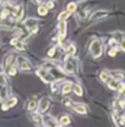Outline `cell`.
Returning a JSON list of instances; mask_svg holds the SVG:
<instances>
[{"label": "cell", "instance_id": "cell-1", "mask_svg": "<svg viewBox=\"0 0 125 127\" xmlns=\"http://www.w3.org/2000/svg\"><path fill=\"white\" fill-rule=\"evenodd\" d=\"M89 52L92 54L93 58H99L103 53V44H102V41L98 40V38H94L91 44H89Z\"/></svg>", "mask_w": 125, "mask_h": 127}, {"label": "cell", "instance_id": "cell-2", "mask_svg": "<svg viewBox=\"0 0 125 127\" xmlns=\"http://www.w3.org/2000/svg\"><path fill=\"white\" fill-rule=\"evenodd\" d=\"M23 25H25V27H26L27 30L32 31V33L37 32V30H38V27H37V25H38V20L35 19V17H28L27 20H25Z\"/></svg>", "mask_w": 125, "mask_h": 127}, {"label": "cell", "instance_id": "cell-3", "mask_svg": "<svg viewBox=\"0 0 125 127\" xmlns=\"http://www.w3.org/2000/svg\"><path fill=\"white\" fill-rule=\"evenodd\" d=\"M36 74L41 78L44 83H50V82L54 80L53 77L49 74V72H48L45 68H39V69H37V70H36Z\"/></svg>", "mask_w": 125, "mask_h": 127}, {"label": "cell", "instance_id": "cell-4", "mask_svg": "<svg viewBox=\"0 0 125 127\" xmlns=\"http://www.w3.org/2000/svg\"><path fill=\"white\" fill-rule=\"evenodd\" d=\"M64 70H65V73L69 74V75H74V74H75V64H74V62L71 61V57H70V56H66V58H65Z\"/></svg>", "mask_w": 125, "mask_h": 127}, {"label": "cell", "instance_id": "cell-5", "mask_svg": "<svg viewBox=\"0 0 125 127\" xmlns=\"http://www.w3.org/2000/svg\"><path fill=\"white\" fill-rule=\"evenodd\" d=\"M58 31H59V35H58V38L59 41H63L66 36V32H68V25H66V21H63V22H59L58 25Z\"/></svg>", "mask_w": 125, "mask_h": 127}, {"label": "cell", "instance_id": "cell-6", "mask_svg": "<svg viewBox=\"0 0 125 127\" xmlns=\"http://www.w3.org/2000/svg\"><path fill=\"white\" fill-rule=\"evenodd\" d=\"M17 62H18V68L20 70H30L31 69V63L27 58L25 57H18L17 58Z\"/></svg>", "mask_w": 125, "mask_h": 127}, {"label": "cell", "instance_id": "cell-7", "mask_svg": "<svg viewBox=\"0 0 125 127\" xmlns=\"http://www.w3.org/2000/svg\"><path fill=\"white\" fill-rule=\"evenodd\" d=\"M49 106H50V100H49V97L43 96L41 100H39V105H38L39 112H41V114H44V112L49 109Z\"/></svg>", "mask_w": 125, "mask_h": 127}, {"label": "cell", "instance_id": "cell-8", "mask_svg": "<svg viewBox=\"0 0 125 127\" xmlns=\"http://www.w3.org/2000/svg\"><path fill=\"white\" fill-rule=\"evenodd\" d=\"M14 59H15L14 53H9V54H6V56L4 57V59H2V67H5L6 69H9L10 67H12Z\"/></svg>", "mask_w": 125, "mask_h": 127}, {"label": "cell", "instance_id": "cell-9", "mask_svg": "<svg viewBox=\"0 0 125 127\" xmlns=\"http://www.w3.org/2000/svg\"><path fill=\"white\" fill-rule=\"evenodd\" d=\"M9 94H10V88L9 85L6 86H0V100H5L9 97Z\"/></svg>", "mask_w": 125, "mask_h": 127}, {"label": "cell", "instance_id": "cell-10", "mask_svg": "<svg viewBox=\"0 0 125 127\" xmlns=\"http://www.w3.org/2000/svg\"><path fill=\"white\" fill-rule=\"evenodd\" d=\"M110 75H112V79L117 80L118 83H119V82H122V80L125 78L124 73H123V72H120V70H114V72H112V73H110Z\"/></svg>", "mask_w": 125, "mask_h": 127}, {"label": "cell", "instance_id": "cell-11", "mask_svg": "<svg viewBox=\"0 0 125 127\" xmlns=\"http://www.w3.org/2000/svg\"><path fill=\"white\" fill-rule=\"evenodd\" d=\"M72 88H74V85L72 83H65V84L61 86V94L63 95H68V94H70L71 91H72Z\"/></svg>", "mask_w": 125, "mask_h": 127}, {"label": "cell", "instance_id": "cell-12", "mask_svg": "<svg viewBox=\"0 0 125 127\" xmlns=\"http://www.w3.org/2000/svg\"><path fill=\"white\" fill-rule=\"evenodd\" d=\"M74 107V110L77 112V114H80V115H86L87 114V107L82 105V104H76V105H74L72 106Z\"/></svg>", "mask_w": 125, "mask_h": 127}, {"label": "cell", "instance_id": "cell-13", "mask_svg": "<svg viewBox=\"0 0 125 127\" xmlns=\"http://www.w3.org/2000/svg\"><path fill=\"white\" fill-rule=\"evenodd\" d=\"M107 15H108V11H106V10H99V11H96L91 19H92V20H98V19L106 17Z\"/></svg>", "mask_w": 125, "mask_h": 127}, {"label": "cell", "instance_id": "cell-14", "mask_svg": "<svg viewBox=\"0 0 125 127\" xmlns=\"http://www.w3.org/2000/svg\"><path fill=\"white\" fill-rule=\"evenodd\" d=\"M31 119H32V121H33L36 125H41V124H43L42 116L39 114H37V112H32V114H31Z\"/></svg>", "mask_w": 125, "mask_h": 127}, {"label": "cell", "instance_id": "cell-15", "mask_svg": "<svg viewBox=\"0 0 125 127\" xmlns=\"http://www.w3.org/2000/svg\"><path fill=\"white\" fill-rule=\"evenodd\" d=\"M59 124L63 125V126H68L71 124V119L68 116V115H63L60 119H59Z\"/></svg>", "mask_w": 125, "mask_h": 127}, {"label": "cell", "instance_id": "cell-16", "mask_svg": "<svg viewBox=\"0 0 125 127\" xmlns=\"http://www.w3.org/2000/svg\"><path fill=\"white\" fill-rule=\"evenodd\" d=\"M66 52H68V56H75V53H76V47H75V44L74 43H70V44H68L66 46Z\"/></svg>", "mask_w": 125, "mask_h": 127}, {"label": "cell", "instance_id": "cell-17", "mask_svg": "<svg viewBox=\"0 0 125 127\" xmlns=\"http://www.w3.org/2000/svg\"><path fill=\"white\" fill-rule=\"evenodd\" d=\"M107 84H108V88H109V89H112V90H118L119 83H118L117 80H114V79H109V80L107 82Z\"/></svg>", "mask_w": 125, "mask_h": 127}, {"label": "cell", "instance_id": "cell-18", "mask_svg": "<svg viewBox=\"0 0 125 127\" xmlns=\"http://www.w3.org/2000/svg\"><path fill=\"white\" fill-rule=\"evenodd\" d=\"M72 91L75 93V95H77V96H82L83 95V90H82V86L79 84L74 85V88H72Z\"/></svg>", "mask_w": 125, "mask_h": 127}, {"label": "cell", "instance_id": "cell-19", "mask_svg": "<svg viewBox=\"0 0 125 127\" xmlns=\"http://www.w3.org/2000/svg\"><path fill=\"white\" fill-rule=\"evenodd\" d=\"M69 16H70V14H69L68 11H63V12L59 14V16H58V21H59V22L66 21V19H69Z\"/></svg>", "mask_w": 125, "mask_h": 127}, {"label": "cell", "instance_id": "cell-20", "mask_svg": "<svg viewBox=\"0 0 125 127\" xmlns=\"http://www.w3.org/2000/svg\"><path fill=\"white\" fill-rule=\"evenodd\" d=\"M76 9H77L76 2H69V4H68V6H66V11H68L69 14L75 12V11H76Z\"/></svg>", "mask_w": 125, "mask_h": 127}, {"label": "cell", "instance_id": "cell-21", "mask_svg": "<svg viewBox=\"0 0 125 127\" xmlns=\"http://www.w3.org/2000/svg\"><path fill=\"white\" fill-rule=\"evenodd\" d=\"M109 77H110V74H109L108 72H106V70H103V72L99 74V79H101L103 83H107V82L109 80Z\"/></svg>", "mask_w": 125, "mask_h": 127}, {"label": "cell", "instance_id": "cell-22", "mask_svg": "<svg viewBox=\"0 0 125 127\" xmlns=\"http://www.w3.org/2000/svg\"><path fill=\"white\" fill-rule=\"evenodd\" d=\"M37 12H38V15H41V16H45V15L48 14V9L45 7V5H39Z\"/></svg>", "mask_w": 125, "mask_h": 127}, {"label": "cell", "instance_id": "cell-23", "mask_svg": "<svg viewBox=\"0 0 125 127\" xmlns=\"http://www.w3.org/2000/svg\"><path fill=\"white\" fill-rule=\"evenodd\" d=\"M16 104H17V97H15V96L10 97V99L7 100V102H6L7 107H14V106H15Z\"/></svg>", "mask_w": 125, "mask_h": 127}, {"label": "cell", "instance_id": "cell-24", "mask_svg": "<svg viewBox=\"0 0 125 127\" xmlns=\"http://www.w3.org/2000/svg\"><path fill=\"white\" fill-rule=\"evenodd\" d=\"M7 74H9L10 77H15V75L17 74V68H16V67H14V65H12V67H10V68L7 69Z\"/></svg>", "mask_w": 125, "mask_h": 127}, {"label": "cell", "instance_id": "cell-25", "mask_svg": "<svg viewBox=\"0 0 125 127\" xmlns=\"http://www.w3.org/2000/svg\"><path fill=\"white\" fill-rule=\"evenodd\" d=\"M36 106H37V102H36L35 100H31V101H28V104H27V110H28V111H32Z\"/></svg>", "mask_w": 125, "mask_h": 127}, {"label": "cell", "instance_id": "cell-26", "mask_svg": "<svg viewBox=\"0 0 125 127\" xmlns=\"http://www.w3.org/2000/svg\"><path fill=\"white\" fill-rule=\"evenodd\" d=\"M6 85H7L6 77H5L2 73H0V86H6Z\"/></svg>", "mask_w": 125, "mask_h": 127}, {"label": "cell", "instance_id": "cell-27", "mask_svg": "<svg viewBox=\"0 0 125 127\" xmlns=\"http://www.w3.org/2000/svg\"><path fill=\"white\" fill-rule=\"evenodd\" d=\"M7 15H10L9 10H7V9H4V10L0 12V19H1V20H4V19H6V17H7Z\"/></svg>", "mask_w": 125, "mask_h": 127}, {"label": "cell", "instance_id": "cell-28", "mask_svg": "<svg viewBox=\"0 0 125 127\" xmlns=\"http://www.w3.org/2000/svg\"><path fill=\"white\" fill-rule=\"evenodd\" d=\"M55 52H56V47H52V48L47 52V53H48V57H50V58H52V57H54Z\"/></svg>", "mask_w": 125, "mask_h": 127}, {"label": "cell", "instance_id": "cell-29", "mask_svg": "<svg viewBox=\"0 0 125 127\" xmlns=\"http://www.w3.org/2000/svg\"><path fill=\"white\" fill-rule=\"evenodd\" d=\"M63 102H64V105H65V106H69V107H70V106H74V105H72V100H71V99H68V97H66V99H64V100H63Z\"/></svg>", "mask_w": 125, "mask_h": 127}, {"label": "cell", "instance_id": "cell-30", "mask_svg": "<svg viewBox=\"0 0 125 127\" xmlns=\"http://www.w3.org/2000/svg\"><path fill=\"white\" fill-rule=\"evenodd\" d=\"M117 52H118V48L114 47V48H112V49L108 52V54H109L110 57H115V56H117Z\"/></svg>", "mask_w": 125, "mask_h": 127}, {"label": "cell", "instance_id": "cell-31", "mask_svg": "<svg viewBox=\"0 0 125 127\" xmlns=\"http://www.w3.org/2000/svg\"><path fill=\"white\" fill-rule=\"evenodd\" d=\"M54 6H55V2L54 1H47L45 2V7L47 9H54Z\"/></svg>", "mask_w": 125, "mask_h": 127}, {"label": "cell", "instance_id": "cell-32", "mask_svg": "<svg viewBox=\"0 0 125 127\" xmlns=\"http://www.w3.org/2000/svg\"><path fill=\"white\" fill-rule=\"evenodd\" d=\"M124 91H125V84L124 83H120L119 86H118V93H119V94H123Z\"/></svg>", "mask_w": 125, "mask_h": 127}, {"label": "cell", "instance_id": "cell-33", "mask_svg": "<svg viewBox=\"0 0 125 127\" xmlns=\"http://www.w3.org/2000/svg\"><path fill=\"white\" fill-rule=\"evenodd\" d=\"M18 43H20V40H18V38H12V40L10 41V44H11V46H17Z\"/></svg>", "mask_w": 125, "mask_h": 127}, {"label": "cell", "instance_id": "cell-34", "mask_svg": "<svg viewBox=\"0 0 125 127\" xmlns=\"http://www.w3.org/2000/svg\"><path fill=\"white\" fill-rule=\"evenodd\" d=\"M120 47H122V49L125 52V38H123V40L120 41Z\"/></svg>", "mask_w": 125, "mask_h": 127}, {"label": "cell", "instance_id": "cell-35", "mask_svg": "<svg viewBox=\"0 0 125 127\" xmlns=\"http://www.w3.org/2000/svg\"><path fill=\"white\" fill-rule=\"evenodd\" d=\"M109 44H110V46H115V44H117L115 38H110V40H109Z\"/></svg>", "mask_w": 125, "mask_h": 127}, {"label": "cell", "instance_id": "cell-36", "mask_svg": "<svg viewBox=\"0 0 125 127\" xmlns=\"http://www.w3.org/2000/svg\"><path fill=\"white\" fill-rule=\"evenodd\" d=\"M16 47H17V48H18V49H21V51H23V49H25V47H23V46H22V44H21V43H18V44H17V46H16Z\"/></svg>", "mask_w": 125, "mask_h": 127}, {"label": "cell", "instance_id": "cell-37", "mask_svg": "<svg viewBox=\"0 0 125 127\" xmlns=\"http://www.w3.org/2000/svg\"><path fill=\"white\" fill-rule=\"evenodd\" d=\"M1 109H2V110H7L9 107H7V105L5 104V105H2V107H1Z\"/></svg>", "mask_w": 125, "mask_h": 127}]
</instances>
